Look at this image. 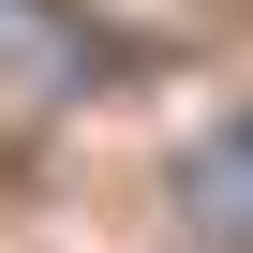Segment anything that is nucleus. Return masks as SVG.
Masks as SVG:
<instances>
[{
    "mask_svg": "<svg viewBox=\"0 0 253 253\" xmlns=\"http://www.w3.org/2000/svg\"><path fill=\"white\" fill-rule=\"evenodd\" d=\"M60 45H75L60 0H0V60H60Z\"/></svg>",
    "mask_w": 253,
    "mask_h": 253,
    "instance_id": "f257e3e1",
    "label": "nucleus"
}]
</instances>
